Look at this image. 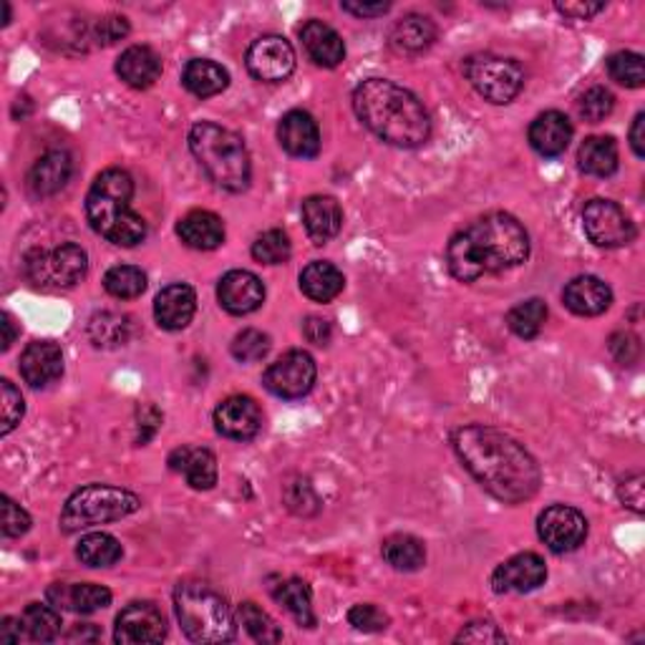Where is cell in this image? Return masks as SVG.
<instances>
[{
    "instance_id": "6da1fadb",
    "label": "cell",
    "mask_w": 645,
    "mask_h": 645,
    "mask_svg": "<svg viewBox=\"0 0 645 645\" xmlns=\"http://www.w3.org/2000/svg\"><path fill=\"white\" fill-rule=\"evenodd\" d=\"M454 452L476 482L504 504L527 502L537 494L542 472L525 446L500 429L470 424L452 436Z\"/></svg>"
},
{
    "instance_id": "7a4b0ae2",
    "label": "cell",
    "mask_w": 645,
    "mask_h": 645,
    "mask_svg": "<svg viewBox=\"0 0 645 645\" xmlns=\"http://www.w3.org/2000/svg\"><path fill=\"white\" fill-rule=\"evenodd\" d=\"M527 255L530 235L522 222L507 212H490L456 232L446 248V265L460 283H474L522 265Z\"/></svg>"
},
{
    "instance_id": "3957f363",
    "label": "cell",
    "mask_w": 645,
    "mask_h": 645,
    "mask_svg": "<svg viewBox=\"0 0 645 645\" xmlns=\"http://www.w3.org/2000/svg\"><path fill=\"white\" fill-rule=\"evenodd\" d=\"M353 111L381 142L414 149L432 137V119L409 89L389 79H369L353 91Z\"/></svg>"
},
{
    "instance_id": "277c9868",
    "label": "cell",
    "mask_w": 645,
    "mask_h": 645,
    "mask_svg": "<svg viewBox=\"0 0 645 645\" xmlns=\"http://www.w3.org/2000/svg\"><path fill=\"white\" fill-rule=\"evenodd\" d=\"M134 182L124 170H107L97 177L87 198V218L93 232L119 248H134L147 238V222L129 204Z\"/></svg>"
},
{
    "instance_id": "5b68a950",
    "label": "cell",
    "mask_w": 645,
    "mask_h": 645,
    "mask_svg": "<svg viewBox=\"0 0 645 645\" xmlns=\"http://www.w3.org/2000/svg\"><path fill=\"white\" fill-rule=\"evenodd\" d=\"M190 149L210 180L224 192H245L252 167L242 139L214 121H200L190 132Z\"/></svg>"
},
{
    "instance_id": "8992f818",
    "label": "cell",
    "mask_w": 645,
    "mask_h": 645,
    "mask_svg": "<svg viewBox=\"0 0 645 645\" xmlns=\"http://www.w3.org/2000/svg\"><path fill=\"white\" fill-rule=\"evenodd\" d=\"M174 613L184 635L194 643H230L238 635L224 597L208 583L187 580L174 591Z\"/></svg>"
},
{
    "instance_id": "52a82bcc",
    "label": "cell",
    "mask_w": 645,
    "mask_h": 645,
    "mask_svg": "<svg viewBox=\"0 0 645 645\" xmlns=\"http://www.w3.org/2000/svg\"><path fill=\"white\" fill-rule=\"evenodd\" d=\"M139 510H142V500L134 492L111 487V484H89L71 494L59 522L63 532H81L119 522Z\"/></svg>"
},
{
    "instance_id": "ba28073f",
    "label": "cell",
    "mask_w": 645,
    "mask_h": 645,
    "mask_svg": "<svg viewBox=\"0 0 645 645\" xmlns=\"http://www.w3.org/2000/svg\"><path fill=\"white\" fill-rule=\"evenodd\" d=\"M464 77L492 104H510L525 89V71L520 63L494 53L470 56L464 61Z\"/></svg>"
},
{
    "instance_id": "9c48e42d",
    "label": "cell",
    "mask_w": 645,
    "mask_h": 645,
    "mask_svg": "<svg viewBox=\"0 0 645 645\" xmlns=\"http://www.w3.org/2000/svg\"><path fill=\"white\" fill-rule=\"evenodd\" d=\"M26 278L36 288L43 290H61L73 288L87 278L89 258L79 245H61L53 250H33L23 263Z\"/></svg>"
},
{
    "instance_id": "30bf717a",
    "label": "cell",
    "mask_w": 645,
    "mask_h": 645,
    "mask_svg": "<svg viewBox=\"0 0 645 645\" xmlns=\"http://www.w3.org/2000/svg\"><path fill=\"white\" fill-rule=\"evenodd\" d=\"M583 230L597 248H625L635 240V224L618 202L591 200L583 210Z\"/></svg>"
},
{
    "instance_id": "8fae6325",
    "label": "cell",
    "mask_w": 645,
    "mask_h": 645,
    "mask_svg": "<svg viewBox=\"0 0 645 645\" xmlns=\"http://www.w3.org/2000/svg\"><path fill=\"white\" fill-rule=\"evenodd\" d=\"M315 361L311 353L305 351H288L285 356H280L275 363H270L263 383L270 394L278 399H303L305 394H311V389L315 386Z\"/></svg>"
},
{
    "instance_id": "7c38bea8",
    "label": "cell",
    "mask_w": 645,
    "mask_h": 645,
    "mask_svg": "<svg viewBox=\"0 0 645 645\" xmlns=\"http://www.w3.org/2000/svg\"><path fill=\"white\" fill-rule=\"evenodd\" d=\"M537 535L553 553H573L583 545L587 537V520L585 514L567 507V504H553L540 514Z\"/></svg>"
},
{
    "instance_id": "4fadbf2b",
    "label": "cell",
    "mask_w": 645,
    "mask_h": 645,
    "mask_svg": "<svg viewBox=\"0 0 645 645\" xmlns=\"http://www.w3.org/2000/svg\"><path fill=\"white\" fill-rule=\"evenodd\" d=\"M245 63L252 79L280 83L295 71V51L283 36H263V39L250 43Z\"/></svg>"
},
{
    "instance_id": "5bb4252c",
    "label": "cell",
    "mask_w": 645,
    "mask_h": 645,
    "mask_svg": "<svg viewBox=\"0 0 645 645\" xmlns=\"http://www.w3.org/2000/svg\"><path fill=\"white\" fill-rule=\"evenodd\" d=\"M167 635V621L162 611L152 603H129L119 613L114 641L119 645H147L162 643Z\"/></svg>"
},
{
    "instance_id": "9a60e30c",
    "label": "cell",
    "mask_w": 645,
    "mask_h": 645,
    "mask_svg": "<svg viewBox=\"0 0 645 645\" xmlns=\"http://www.w3.org/2000/svg\"><path fill=\"white\" fill-rule=\"evenodd\" d=\"M214 429L232 442H250L263 429V411L250 396H230L214 409Z\"/></svg>"
},
{
    "instance_id": "2e32d148",
    "label": "cell",
    "mask_w": 645,
    "mask_h": 645,
    "mask_svg": "<svg viewBox=\"0 0 645 645\" xmlns=\"http://www.w3.org/2000/svg\"><path fill=\"white\" fill-rule=\"evenodd\" d=\"M547 565L537 553H520L492 573L494 593H530L545 585Z\"/></svg>"
},
{
    "instance_id": "e0dca14e",
    "label": "cell",
    "mask_w": 645,
    "mask_h": 645,
    "mask_svg": "<svg viewBox=\"0 0 645 645\" xmlns=\"http://www.w3.org/2000/svg\"><path fill=\"white\" fill-rule=\"evenodd\" d=\"M218 301L232 315L255 313L265 303V285L250 270H230L218 285Z\"/></svg>"
},
{
    "instance_id": "ac0fdd59",
    "label": "cell",
    "mask_w": 645,
    "mask_h": 645,
    "mask_svg": "<svg viewBox=\"0 0 645 645\" xmlns=\"http://www.w3.org/2000/svg\"><path fill=\"white\" fill-rule=\"evenodd\" d=\"M278 142L290 157L313 159L321 152V129L318 121L303 109H293L280 119Z\"/></svg>"
},
{
    "instance_id": "d6986e66",
    "label": "cell",
    "mask_w": 645,
    "mask_h": 645,
    "mask_svg": "<svg viewBox=\"0 0 645 645\" xmlns=\"http://www.w3.org/2000/svg\"><path fill=\"white\" fill-rule=\"evenodd\" d=\"M21 376L33 389H46L63 376V351L53 341H33L21 356Z\"/></svg>"
},
{
    "instance_id": "ffe728a7",
    "label": "cell",
    "mask_w": 645,
    "mask_h": 645,
    "mask_svg": "<svg viewBox=\"0 0 645 645\" xmlns=\"http://www.w3.org/2000/svg\"><path fill=\"white\" fill-rule=\"evenodd\" d=\"M73 174V159L67 149H49L28 172V190L33 198H51L61 192Z\"/></svg>"
},
{
    "instance_id": "44dd1931",
    "label": "cell",
    "mask_w": 645,
    "mask_h": 645,
    "mask_svg": "<svg viewBox=\"0 0 645 645\" xmlns=\"http://www.w3.org/2000/svg\"><path fill=\"white\" fill-rule=\"evenodd\" d=\"M194 311H198V293L187 283H172L162 288V293L154 301V318L159 329L182 331L192 323Z\"/></svg>"
},
{
    "instance_id": "7402d4cb",
    "label": "cell",
    "mask_w": 645,
    "mask_h": 645,
    "mask_svg": "<svg viewBox=\"0 0 645 645\" xmlns=\"http://www.w3.org/2000/svg\"><path fill=\"white\" fill-rule=\"evenodd\" d=\"M170 470L182 474L192 490H212L218 484V460L210 449L180 446L170 454Z\"/></svg>"
},
{
    "instance_id": "603a6c76",
    "label": "cell",
    "mask_w": 645,
    "mask_h": 645,
    "mask_svg": "<svg viewBox=\"0 0 645 645\" xmlns=\"http://www.w3.org/2000/svg\"><path fill=\"white\" fill-rule=\"evenodd\" d=\"M563 303L567 305V311H573L575 315H601L613 303V290L607 283H603L601 278L595 275H580L575 280H570L563 290Z\"/></svg>"
},
{
    "instance_id": "cb8c5ba5",
    "label": "cell",
    "mask_w": 645,
    "mask_h": 645,
    "mask_svg": "<svg viewBox=\"0 0 645 645\" xmlns=\"http://www.w3.org/2000/svg\"><path fill=\"white\" fill-rule=\"evenodd\" d=\"M49 603L56 611H71V613H97L104 611L111 605V591H107L104 585H93V583H81V585H67V583H53L49 587Z\"/></svg>"
},
{
    "instance_id": "d4e9b609",
    "label": "cell",
    "mask_w": 645,
    "mask_h": 645,
    "mask_svg": "<svg viewBox=\"0 0 645 645\" xmlns=\"http://www.w3.org/2000/svg\"><path fill=\"white\" fill-rule=\"evenodd\" d=\"M303 224L308 238L315 245H325V242L339 235L343 228V210L329 194H313L303 202Z\"/></svg>"
},
{
    "instance_id": "484cf974",
    "label": "cell",
    "mask_w": 645,
    "mask_h": 645,
    "mask_svg": "<svg viewBox=\"0 0 645 645\" xmlns=\"http://www.w3.org/2000/svg\"><path fill=\"white\" fill-rule=\"evenodd\" d=\"M530 144L542 157H560L573 139V121L563 111H545L530 124Z\"/></svg>"
},
{
    "instance_id": "4316f807",
    "label": "cell",
    "mask_w": 645,
    "mask_h": 645,
    "mask_svg": "<svg viewBox=\"0 0 645 645\" xmlns=\"http://www.w3.org/2000/svg\"><path fill=\"white\" fill-rule=\"evenodd\" d=\"M301 41H303L305 53L311 56V61L318 63V67L335 69V67H341L345 59V43L339 36V31H333L329 23H323V21L303 23Z\"/></svg>"
},
{
    "instance_id": "83f0119b",
    "label": "cell",
    "mask_w": 645,
    "mask_h": 645,
    "mask_svg": "<svg viewBox=\"0 0 645 645\" xmlns=\"http://www.w3.org/2000/svg\"><path fill=\"white\" fill-rule=\"evenodd\" d=\"M436 23L429 16L422 13H409L404 18L391 26L389 31V46L396 53H406V56H416L426 51L429 46L436 41Z\"/></svg>"
},
{
    "instance_id": "f1b7e54d",
    "label": "cell",
    "mask_w": 645,
    "mask_h": 645,
    "mask_svg": "<svg viewBox=\"0 0 645 645\" xmlns=\"http://www.w3.org/2000/svg\"><path fill=\"white\" fill-rule=\"evenodd\" d=\"M117 73L127 87L149 89L162 77V59L149 46H132V49H127L119 56Z\"/></svg>"
},
{
    "instance_id": "f546056e",
    "label": "cell",
    "mask_w": 645,
    "mask_h": 645,
    "mask_svg": "<svg viewBox=\"0 0 645 645\" xmlns=\"http://www.w3.org/2000/svg\"><path fill=\"white\" fill-rule=\"evenodd\" d=\"M177 235L192 250H218L224 242V222L214 212L194 210L177 224Z\"/></svg>"
},
{
    "instance_id": "4dcf8cb0",
    "label": "cell",
    "mask_w": 645,
    "mask_h": 645,
    "mask_svg": "<svg viewBox=\"0 0 645 645\" xmlns=\"http://www.w3.org/2000/svg\"><path fill=\"white\" fill-rule=\"evenodd\" d=\"M270 593H273L275 601L293 615L298 625H303V628H315L318 621L313 613V593L305 580L301 577L280 580L278 585L270 587Z\"/></svg>"
},
{
    "instance_id": "1f68e13d",
    "label": "cell",
    "mask_w": 645,
    "mask_h": 645,
    "mask_svg": "<svg viewBox=\"0 0 645 645\" xmlns=\"http://www.w3.org/2000/svg\"><path fill=\"white\" fill-rule=\"evenodd\" d=\"M345 288V278L333 263H323L315 260L301 273V290L315 303H331L333 298H339Z\"/></svg>"
},
{
    "instance_id": "d6a6232c",
    "label": "cell",
    "mask_w": 645,
    "mask_h": 645,
    "mask_svg": "<svg viewBox=\"0 0 645 645\" xmlns=\"http://www.w3.org/2000/svg\"><path fill=\"white\" fill-rule=\"evenodd\" d=\"M182 83L184 89L194 93L198 99H212L228 89L230 73L224 71L220 63H214L210 59H194L184 67Z\"/></svg>"
},
{
    "instance_id": "836d02e7",
    "label": "cell",
    "mask_w": 645,
    "mask_h": 645,
    "mask_svg": "<svg viewBox=\"0 0 645 645\" xmlns=\"http://www.w3.org/2000/svg\"><path fill=\"white\" fill-rule=\"evenodd\" d=\"M580 170L591 177H611L618 170V144L613 137H587L577 152Z\"/></svg>"
},
{
    "instance_id": "e575fe53",
    "label": "cell",
    "mask_w": 645,
    "mask_h": 645,
    "mask_svg": "<svg viewBox=\"0 0 645 645\" xmlns=\"http://www.w3.org/2000/svg\"><path fill=\"white\" fill-rule=\"evenodd\" d=\"M87 333L97 349H119L132 339V321L121 313L101 311L89 318Z\"/></svg>"
},
{
    "instance_id": "d590c367",
    "label": "cell",
    "mask_w": 645,
    "mask_h": 645,
    "mask_svg": "<svg viewBox=\"0 0 645 645\" xmlns=\"http://www.w3.org/2000/svg\"><path fill=\"white\" fill-rule=\"evenodd\" d=\"M381 555L399 573H414V570L426 563L424 542L416 540L414 535H391L383 542Z\"/></svg>"
},
{
    "instance_id": "8d00e7d4",
    "label": "cell",
    "mask_w": 645,
    "mask_h": 645,
    "mask_svg": "<svg viewBox=\"0 0 645 645\" xmlns=\"http://www.w3.org/2000/svg\"><path fill=\"white\" fill-rule=\"evenodd\" d=\"M23 633L33 643H53L61 635V615L51 605L31 603L21 615Z\"/></svg>"
},
{
    "instance_id": "74e56055",
    "label": "cell",
    "mask_w": 645,
    "mask_h": 645,
    "mask_svg": "<svg viewBox=\"0 0 645 645\" xmlns=\"http://www.w3.org/2000/svg\"><path fill=\"white\" fill-rule=\"evenodd\" d=\"M121 555H124L121 542L107 532H91V535L81 537L77 547V557L89 567H111L119 563Z\"/></svg>"
},
{
    "instance_id": "f35d334b",
    "label": "cell",
    "mask_w": 645,
    "mask_h": 645,
    "mask_svg": "<svg viewBox=\"0 0 645 645\" xmlns=\"http://www.w3.org/2000/svg\"><path fill=\"white\" fill-rule=\"evenodd\" d=\"M545 321H547V305H545V301H540V298L522 301L507 313L510 331L525 341L537 339Z\"/></svg>"
},
{
    "instance_id": "ab89813d",
    "label": "cell",
    "mask_w": 645,
    "mask_h": 645,
    "mask_svg": "<svg viewBox=\"0 0 645 645\" xmlns=\"http://www.w3.org/2000/svg\"><path fill=\"white\" fill-rule=\"evenodd\" d=\"M104 288L109 295L119 298V301H134L147 290V275L142 273V268L117 265L104 275Z\"/></svg>"
},
{
    "instance_id": "60d3db41",
    "label": "cell",
    "mask_w": 645,
    "mask_h": 645,
    "mask_svg": "<svg viewBox=\"0 0 645 645\" xmlns=\"http://www.w3.org/2000/svg\"><path fill=\"white\" fill-rule=\"evenodd\" d=\"M238 621L240 625H245V631L250 633L252 641L258 643H280L283 641V631L278 628L275 621L258 607L255 603H242L238 607Z\"/></svg>"
},
{
    "instance_id": "b9f144b4",
    "label": "cell",
    "mask_w": 645,
    "mask_h": 645,
    "mask_svg": "<svg viewBox=\"0 0 645 645\" xmlns=\"http://www.w3.org/2000/svg\"><path fill=\"white\" fill-rule=\"evenodd\" d=\"M290 252H293V245L283 230H268L252 242V258L263 265H283L290 260Z\"/></svg>"
},
{
    "instance_id": "7bdbcfd3",
    "label": "cell",
    "mask_w": 645,
    "mask_h": 645,
    "mask_svg": "<svg viewBox=\"0 0 645 645\" xmlns=\"http://www.w3.org/2000/svg\"><path fill=\"white\" fill-rule=\"evenodd\" d=\"M607 73L613 81H618L621 87L641 89L645 83V67L643 56L633 51H621L607 59Z\"/></svg>"
},
{
    "instance_id": "ee69618b",
    "label": "cell",
    "mask_w": 645,
    "mask_h": 645,
    "mask_svg": "<svg viewBox=\"0 0 645 645\" xmlns=\"http://www.w3.org/2000/svg\"><path fill=\"white\" fill-rule=\"evenodd\" d=\"M283 500L285 507L293 514H301V517H311L318 510H321V500L313 490V484L303 480V476H295L283 487Z\"/></svg>"
},
{
    "instance_id": "f6af8a7d",
    "label": "cell",
    "mask_w": 645,
    "mask_h": 645,
    "mask_svg": "<svg viewBox=\"0 0 645 645\" xmlns=\"http://www.w3.org/2000/svg\"><path fill=\"white\" fill-rule=\"evenodd\" d=\"M232 356L240 363H255L263 361L270 353V335L258 329H245L235 335V341L230 345Z\"/></svg>"
},
{
    "instance_id": "bcb514c9",
    "label": "cell",
    "mask_w": 645,
    "mask_h": 645,
    "mask_svg": "<svg viewBox=\"0 0 645 645\" xmlns=\"http://www.w3.org/2000/svg\"><path fill=\"white\" fill-rule=\"evenodd\" d=\"M613 109H615V97L603 87L587 89L583 97L577 99V114L585 121H591V124H601L603 119L613 114Z\"/></svg>"
},
{
    "instance_id": "7dc6e473",
    "label": "cell",
    "mask_w": 645,
    "mask_h": 645,
    "mask_svg": "<svg viewBox=\"0 0 645 645\" xmlns=\"http://www.w3.org/2000/svg\"><path fill=\"white\" fill-rule=\"evenodd\" d=\"M129 36V21L124 16H104L99 21H93L89 28V41L97 46H111Z\"/></svg>"
},
{
    "instance_id": "c3c4849f",
    "label": "cell",
    "mask_w": 645,
    "mask_h": 645,
    "mask_svg": "<svg viewBox=\"0 0 645 645\" xmlns=\"http://www.w3.org/2000/svg\"><path fill=\"white\" fill-rule=\"evenodd\" d=\"M0 391H3V429H0V434L8 436L18 424H21V419L26 414V404H23L21 391H18L8 379L0 381Z\"/></svg>"
},
{
    "instance_id": "681fc988",
    "label": "cell",
    "mask_w": 645,
    "mask_h": 645,
    "mask_svg": "<svg viewBox=\"0 0 645 645\" xmlns=\"http://www.w3.org/2000/svg\"><path fill=\"white\" fill-rule=\"evenodd\" d=\"M349 623L363 633H381L389 628V615L376 605L361 603V605H353L349 611Z\"/></svg>"
},
{
    "instance_id": "f907efd6",
    "label": "cell",
    "mask_w": 645,
    "mask_h": 645,
    "mask_svg": "<svg viewBox=\"0 0 645 645\" xmlns=\"http://www.w3.org/2000/svg\"><path fill=\"white\" fill-rule=\"evenodd\" d=\"M31 530V514L21 504H16L11 497H3V535L6 537H23Z\"/></svg>"
},
{
    "instance_id": "816d5d0a",
    "label": "cell",
    "mask_w": 645,
    "mask_h": 645,
    "mask_svg": "<svg viewBox=\"0 0 645 645\" xmlns=\"http://www.w3.org/2000/svg\"><path fill=\"white\" fill-rule=\"evenodd\" d=\"M504 633L490 621H474L456 635V643H504Z\"/></svg>"
},
{
    "instance_id": "f5cc1de1",
    "label": "cell",
    "mask_w": 645,
    "mask_h": 645,
    "mask_svg": "<svg viewBox=\"0 0 645 645\" xmlns=\"http://www.w3.org/2000/svg\"><path fill=\"white\" fill-rule=\"evenodd\" d=\"M611 353L621 366H633L641 356V343L633 333H615L611 339Z\"/></svg>"
},
{
    "instance_id": "db71d44e",
    "label": "cell",
    "mask_w": 645,
    "mask_h": 645,
    "mask_svg": "<svg viewBox=\"0 0 645 645\" xmlns=\"http://www.w3.org/2000/svg\"><path fill=\"white\" fill-rule=\"evenodd\" d=\"M618 494H621V502L625 504V507H631L635 514H641L643 512V474L641 472H635V474H628L625 480L621 482V487H618Z\"/></svg>"
},
{
    "instance_id": "11a10c76",
    "label": "cell",
    "mask_w": 645,
    "mask_h": 645,
    "mask_svg": "<svg viewBox=\"0 0 645 645\" xmlns=\"http://www.w3.org/2000/svg\"><path fill=\"white\" fill-rule=\"evenodd\" d=\"M303 335L308 339V343H313V345H329L331 343V335H333V329H331L329 321H323V318L311 315L303 323Z\"/></svg>"
},
{
    "instance_id": "9f6ffc18",
    "label": "cell",
    "mask_w": 645,
    "mask_h": 645,
    "mask_svg": "<svg viewBox=\"0 0 645 645\" xmlns=\"http://www.w3.org/2000/svg\"><path fill=\"white\" fill-rule=\"evenodd\" d=\"M560 13L567 18H575V21H591L593 16L603 11V3H557L555 6Z\"/></svg>"
},
{
    "instance_id": "6f0895ef",
    "label": "cell",
    "mask_w": 645,
    "mask_h": 645,
    "mask_svg": "<svg viewBox=\"0 0 645 645\" xmlns=\"http://www.w3.org/2000/svg\"><path fill=\"white\" fill-rule=\"evenodd\" d=\"M341 8L356 18H381L391 11V3H341Z\"/></svg>"
},
{
    "instance_id": "680465c9",
    "label": "cell",
    "mask_w": 645,
    "mask_h": 645,
    "mask_svg": "<svg viewBox=\"0 0 645 645\" xmlns=\"http://www.w3.org/2000/svg\"><path fill=\"white\" fill-rule=\"evenodd\" d=\"M21 638H26L21 618H3V625H0V643H21Z\"/></svg>"
},
{
    "instance_id": "91938a15",
    "label": "cell",
    "mask_w": 645,
    "mask_h": 645,
    "mask_svg": "<svg viewBox=\"0 0 645 645\" xmlns=\"http://www.w3.org/2000/svg\"><path fill=\"white\" fill-rule=\"evenodd\" d=\"M631 147L635 157H645V114L641 111L638 117H635L633 127H631Z\"/></svg>"
},
{
    "instance_id": "94428289",
    "label": "cell",
    "mask_w": 645,
    "mask_h": 645,
    "mask_svg": "<svg viewBox=\"0 0 645 645\" xmlns=\"http://www.w3.org/2000/svg\"><path fill=\"white\" fill-rule=\"evenodd\" d=\"M0 325H3V345H0V349L8 351L13 345V341H16V325L11 321V315H8V313L0 315Z\"/></svg>"
}]
</instances>
